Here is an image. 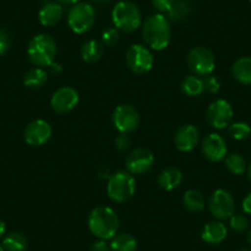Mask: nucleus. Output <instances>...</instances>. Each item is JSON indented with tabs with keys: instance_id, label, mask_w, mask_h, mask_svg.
Returning <instances> with one entry per match:
<instances>
[{
	"instance_id": "f257e3e1",
	"label": "nucleus",
	"mask_w": 251,
	"mask_h": 251,
	"mask_svg": "<svg viewBox=\"0 0 251 251\" xmlns=\"http://www.w3.org/2000/svg\"><path fill=\"white\" fill-rule=\"evenodd\" d=\"M142 35L149 48L154 50H165L171 41L170 21L163 14L149 16L142 26Z\"/></svg>"
},
{
	"instance_id": "f03ea898",
	"label": "nucleus",
	"mask_w": 251,
	"mask_h": 251,
	"mask_svg": "<svg viewBox=\"0 0 251 251\" xmlns=\"http://www.w3.org/2000/svg\"><path fill=\"white\" fill-rule=\"evenodd\" d=\"M88 226L93 235L100 240H110L117 234L120 218L111 207H95L89 214Z\"/></svg>"
},
{
	"instance_id": "7ed1b4c3",
	"label": "nucleus",
	"mask_w": 251,
	"mask_h": 251,
	"mask_svg": "<svg viewBox=\"0 0 251 251\" xmlns=\"http://www.w3.org/2000/svg\"><path fill=\"white\" fill-rule=\"evenodd\" d=\"M27 55L31 63L40 68H47L54 63L57 57V43L52 36L47 33L36 35L30 41L27 47Z\"/></svg>"
},
{
	"instance_id": "20e7f679",
	"label": "nucleus",
	"mask_w": 251,
	"mask_h": 251,
	"mask_svg": "<svg viewBox=\"0 0 251 251\" xmlns=\"http://www.w3.org/2000/svg\"><path fill=\"white\" fill-rule=\"evenodd\" d=\"M112 23L120 32L131 33L141 27L142 13L138 6L128 0L118 1L112 10Z\"/></svg>"
},
{
	"instance_id": "39448f33",
	"label": "nucleus",
	"mask_w": 251,
	"mask_h": 251,
	"mask_svg": "<svg viewBox=\"0 0 251 251\" xmlns=\"http://www.w3.org/2000/svg\"><path fill=\"white\" fill-rule=\"evenodd\" d=\"M136 178L131 173L117 171L108 178L106 191H107L111 201L116 202V203H123L133 196L136 192Z\"/></svg>"
},
{
	"instance_id": "423d86ee",
	"label": "nucleus",
	"mask_w": 251,
	"mask_h": 251,
	"mask_svg": "<svg viewBox=\"0 0 251 251\" xmlns=\"http://www.w3.org/2000/svg\"><path fill=\"white\" fill-rule=\"evenodd\" d=\"M187 66L190 71L197 76H208L216 68V57L209 48L199 46L192 48L187 54Z\"/></svg>"
},
{
	"instance_id": "0eeeda50",
	"label": "nucleus",
	"mask_w": 251,
	"mask_h": 251,
	"mask_svg": "<svg viewBox=\"0 0 251 251\" xmlns=\"http://www.w3.org/2000/svg\"><path fill=\"white\" fill-rule=\"evenodd\" d=\"M95 9L89 3H76L68 13V25L73 32L81 35L91 30L95 24Z\"/></svg>"
},
{
	"instance_id": "6e6552de",
	"label": "nucleus",
	"mask_w": 251,
	"mask_h": 251,
	"mask_svg": "<svg viewBox=\"0 0 251 251\" xmlns=\"http://www.w3.org/2000/svg\"><path fill=\"white\" fill-rule=\"evenodd\" d=\"M126 63L134 74H146L153 68L154 57L148 47L143 45H132L126 53Z\"/></svg>"
},
{
	"instance_id": "1a4fd4ad",
	"label": "nucleus",
	"mask_w": 251,
	"mask_h": 251,
	"mask_svg": "<svg viewBox=\"0 0 251 251\" xmlns=\"http://www.w3.org/2000/svg\"><path fill=\"white\" fill-rule=\"evenodd\" d=\"M139 122V112L129 103H122L113 110L112 123L120 133H132L138 128Z\"/></svg>"
},
{
	"instance_id": "9d476101",
	"label": "nucleus",
	"mask_w": 251,
	"mask_h": 251,
	"mask_svg": "<svg viewBox=\"0 0 251 251\" xmlns=\"http://www.w3.org/2000/svg\"><path fill=\"white\" fill-rule=\"evenodd\" d=\"M208 208L214 218L226 221L230 218L235 212V201L230 192L223 188H218L209 197Z\"/></svg>"
},
{
	"instance_id": "9b49d317",
	"label": "nucleus",
	"mask_w": 251,
	"mask_h": 251,
	"mask_svg": "<svg viewBox=\"0 0 251 251\" xmlns=\"http://www.w3.org/2000/svg\"><path fill=\"white\" fill-rule=\"evenodd\" d=\"M234 111L226 100L219 99L213 101L207 108V121L211 127L216 129H223L231 125Z\"/></svg>"
},
{
	"instance_id": "f8f14e48",
	"label": "nucleus",
	"mask_w": 251,
	"mask_h": 251,
	"mask_svg": "<svg viewBox=\"0 0 251 251\" xmlns=\"http://www.w3.org/2000/svg\"><path fill=\"white\" fill-rule=\"evenodd\" d=\"M79 93L72 86H62L53 93L50 107L55 113H68L78 106Z\"/></svg>"
},
{
	"instance_id": "ddd939ff",
	"label": "nucleus",
	"mask_w": 251,
	"mask_h": 251,
	"mask_svg": "<svg viewBox=\"0 0 251 251\" xmlns=\"http://www.w3.org/2000/svg\"><path fill=\"white\" fill-rule=\"evenodd\" d=\"M52 137V127L45 120H35L26 126L24 139L31 147H41Z\"/></svg>"
},
{
	"instance_id": "4468645a",
	"label": "nucleus",
	"mask_w": 251,
	"mask_h": 251,
	"mask_svg": "<svg viewBox=\"0 0 251 251\" xmlns=\"http://www.w3.org/2000/svg\"><path fill=\"white\" fill-rule=\"evenodd\" d=\"M154 164V155L146 148H137L126 158V168L132 175H142L148 173Z\"/></svg>"
},
{
	"instance_id": "2eb2a0df",
	"label": "nucleus",
	"mask_w": 251,
	"mask_h": 251,
	"mask_svg": "<svg viewBox=\"0 0 251 251\" xmlns=\"http://www.w3.org/2000/svg\"><path fill=\"white\" fill-rule=\"evenodd\" d=\"M202 151L208 160L218 163L226 159L228 149L223 137L217 133H211L202 141Z\"/></svg>"
},
{
	"instance_id": "dca6fc26",
	"label": "nucleus",
	"mask_w": 251,
	"mask_h": 251,
	"mask_svg": "<svg viewBox=\"0 0 251 251\" xmlns=\"http://www.w3.org/2000/svg\"><path fill=\"white\" fill-rule=\"evenodd\" d=\"M200 142L199 129L192 125L181 126L175 133V147L177 151H191L197 147Z\"/></svg>"
},
{
	"instance_id": "f3484780",
	"label": "nucleus",
	"mask_w": 251,
	"mask_h": 251,
	"mask_svg": "<svg viewBox=\"0 0 251 251\" xmlns=\"http://www.w3.org/2000/svg\"><path fill=\"white\" fill-rule=\"evenodd\" d=\"M226 235H228V229L224 226V223L219 221L209 222L203 226L201 231L202 240L211 245L221 244L222 241L226 240Z\"/></svg>"
},
{
	"instance_id": "a211bd4d",
	"label": "nucleus",
	"mask_w": 251,
	"mask_h": 251,
	"mask_svg": "<svg viewBox=\"0 0 251 251\" xmlns=\"http://www.w3.org/2000/svg\"><path fill=\"white\" fill-rule=\"evenodd\" d=\"M64 15V10H63L62 5L55 1H50V3L45 4L38 11V20H40L41 25L47 26H55L57 24L60 23Z\"/></svg>"
},
{
	"instance_id": "6ab92c4d",
	"label": "nucleus",
	"mask_w": 251,
	"mask_h": 251,
	"mask_svg": "<svg viewBox=\"0 0 251 251\" xmlns=\"http://www.w3.org/2000/svg\"><path fill=\"white\" fill-rule=\"evenodd\" d=\"M182 173L176 168H168L161 171L158 176L159 187L165 191H173L182 182Z\"/></svg>"
},
{
	"instance_id": "aec40b11",
	"label": "nucleus",
	"mask_w": 251,
	"mask_h": 251,
	"mask_svg": "<svg viewBox=\"0 0 251 251\" xmlns=\"http://www.w3.org/2000/svg\"><path fill=\"white\" fill-rule=\"evenodd\" d=\"M234 79L244 85H251V57H241L231 67Z\"/></svg>"
},
{
	"instance_id": "412c9836",
	"label": "nucleus",
	"mask_w": 251,
	"mask_h": 251,
	"mask_svg": "<svg viewBox=\"0 0 251 251\" xmlns=\"http://www.w3.org/2000/svg\"><path fill=\"white\" fill-rule=\"evenodd\" d=\"M138 243L132 234L120 233L111 239V251H137Z\"/></svg>"
},
{
	"instance_id": "4be33fe9",
	"label": "nucleus",
	"mask_w": 251,
	"mask_h": 251,
	"mask_svg": "<svg viewBox=\"0 0 251 251\" xmlns=\"http://www.w3.org/2000/svg\"><path fill=\"white\" fill-rule=\"evenodd\" d=\"M81 59L86 63H96L102 58L103 45L96 40L86 41L80 50Z\"/></svg>"
},
{
	"instance_id": "5701e85b",
	"label": "nucleus",
	"mask_w": 251,
	"mask_h": 251,
	"mask_svg": "<svg viewBox=\"0 0 251 251\" xmlns=\"http://www.w3.org/2000/svg\"><path fill=\"white\" fill-rule=\"evenodd\" d=\"M180 89L186 96H190V98H197V96L202 95L204 91L203 78L195 75V74H192V75H187L185 79H183L182 83H181Z\"/></svg>"
},
{
	"instance_id": "b1692460",
	"label": "nucleus",
	"mask_w": 251,
	"mask_h": 251,
	"mask_svg": "<svg viewBox=\"0 0 251 251\" xmlns=\"http://www.w3.org/2000/svg\"><path fill=\"white\" fill-rule=\"evenodd\" d=\"M48 74L43 68L36 67V68L30 69L25 73L23 78V83L26 88L28 89H40L47 83Z\"/></svg>"
},
{
	"instance_id": "393cba45",
	"label": "nucleus",
	"mask_w": 251,
	"mask_h": 251,
	"mask_svg": "<svg viewBox=\"0 0 251 251\" xmlns=\"http://www.w3.org/2000/svg\"><path fill=\"white\" fill-rule=\"evenodd\" d=\"M182 203L190 212L199 213L204 208L206 200H204L202 192L199 191V190H188L183 194Z\"/></svg>"
},
{
	"instance_id": "a878e982",
	"label": "nucleus",
	"mask_w": 251,
	"mask_h": 251,
	"mask_svg": "<svg viewBox=\"0 0 251 251\" xmlns=\"http://www.w3.org/2000/svg\"><path fill=\"white\" fill-rule=\"evenodd\" d=\"M191 14V4L188 0H176L174 5L171 6L170 10L166 13V18L169 21H175V23H181L186 20Z\"/></svg>"
},
{
	"instance_id": "bb28decb",
	"label": "nucleus",
	"mask_w": 251,
	"mask_h": 251,
	"mask_svg": "<svg viewBox=\"0 0 251 251\" xmlns=\"http://www.w3.org/2000/svg\"><path fill=\"white\" fill-rule=\"evenodd\" d=\"M3 248L5 251H26L28 248L27 239L21 233H9L3 239Z\"/></svg>"
},
{
	"instance_id": "cd10ccee",
	"label": "nucleus",
	"mask_w": 251,
	"mask_h": 251,
	"mask_svg": "<svg viewBox=\"0 0 251 251\" xmlns=\"http://www.w3.org/2000/svg\"><path fill=\"white\" fill-rule=\"evenodd\" d=\"M226 168L233 175H241L246 170V161L240 154H230L224 159Z\"/></svg>"
},
{
	"instance_id": "c85d7f7f",
	"label": "nucleus",
	"mask_w": 251,
	"mask_h": 251,
	"mask_svg": "<svg viewBox=\"0 0 251 251\" xmlns=\"http://www.w3.org/2000/svg\"><path fill=\"white\" fill-rule=\"evenodd\" d=\"M229 134L236 141H244L251 134V127L245 122H235L229 126Z\"/></svg>"
},
{
	"instance_id": "c756f323",
	"label": "nucleus",
	"mask_w": 251,
	"mask_h": 251,
	"mask_svg": "<svg viewBox=\"0 0 251 251\" xmlns=\"http://www.w3.org/2000/svg\"><path fill=\"white\" fill-rule=\"evenodd\" d=\"M229 219H230V228L236 233H245L246 230H249L250 223L243 214H233Z\"/></svg>"
},
{
	"instance_id": "7c9ffc66",
	"label": "nucleus",
	"mask_w": 251,
	"mask_h": 251,
	"mask_svg": "<svg viewBox=\"0 0 251 251\" xmlns=\"http://www.w3.org/2000/svg\"><path fill=\"white\" fill-rule=\"evenodd\" d=\"M101 40H102V45L111 47V46H115L116 43L120 40V31L116 27H108L106 28L102 32L101 36Z\"/></svg>"
},
{
	"instance_id": "2f4dec72",
	"label": "nucleus",
	"mask_w": 251,
	"mask_h": 251,
	"mask_svg": "<svg viewBox=\"0 0 251 251\" xmlns=\"http://www.w3.org/2000/svg\"><path fill=\"white\" fill-rule=\"evenodd\" d=\"M11 38L6 30L0 27V55H5L10 50Z\"/></svg>"
},
{
	"instance_id": "473e14b6",
	"label": "nucleus",
	"mask_w": 251,
	"mask_h": 251,
	"mask_svg": "<svg viewBox=\"0 0 251 251\" xmlns=\"http://www.w3.org/2000/svg\"><path fill=\"white\" fill-rule=\"evenodd\" d=\"M203 84H204V90L208 91L211 94H217L221 89V83L218 81V79L216 76L211 75L204 76L203 78Z\"/></svg>"
},
{
	"instance_id": "72a5a7b5",
	"label": "nucleus",
	"mask_w": 251,
	"mask_h": 251,
	"mask_svg": "<svg viewBox=\"0 0 251 251\" xmlns=\"http://www.w3.org/2000/svg\"><path fill=\"white\" fill-rule=\"evenodd\" d=\"M175 1L176 0H151L154 8H155L160 14L168 13Z\"/></svg>"
},
{
	"instance_id": "f704fd0d",
	"label": "nucleus",
	"mask_w": 251,
	"mask_h": 251,
	"mask_svg": "<svg viewBox=\"0 0 251 251\" xmlns=\"http://www.w3.org/2000/svg\"><path fill=\"white\" fill-rule=\"evenodd\" d=\"M115 144H116V148H117L118 151H127V149L131 147V138L128 137V134L121 133L120 136L116 138Z\"/></svg>"
},
{
	"instance_id": "c9c22d12",
	"label": "nucleus",
	"mask_w": 251,
	"mask_h": 251,
	"mask_svg": "<svg viewBox=\"0 0 251 251\" xmlns=\"http://www.w3.org/2000/svg\"><path fill=\"white\" fill-rule=\"evenodd\" d=\"M90 251H111V250H110V246H108L107 243H106V240H100V239H99L98 241H95V243L91 245Z\"/></svg>"
},
{
	"instance_id": "e433bc0d",
	"label": "nucleus",
	"mask_w": 251,
	"mask_h": 251,
	"mask_svg": "<svg viewBox=\"0 0 251 251\" xmlns=\"http://www.w3.org/2000/svg\"><path fill=\"white\" fill-rule=\"evenodd\" d=\"M243 211L245 212L246 214H251V194H249L245 199L243 200Z\"/></svg>"
},
{
	"instance_id": "4c0bfd02",
	"label": "nucleus",
	"mask_w": 251,
	"mask_h": 251,
	"mask_svg": "<svg viewBox=\"0 0 251 251\" xmlns=\"http://www.w3.org/2000/svg\"><path fill=\"white\" fill-rule=\"evenodd\" d=\"M48 68H50V72H52V73L53 74H55V73H57V74H59L60 73V72H62L63 71V68H62V66H60V64H59V63H53V64H50V67H48Z\"/></svg>"
},
{
	"instance_id": "58836bf2",
	"label": "nucleus",
	"mask_w": 251,
	"mask_h": 251,
	"mask_svg": "<svg viewBox=\"0 0 251 251\" xmlns=\"http://www.w3.org/2000/svg\"><path fill=\"white\" fill-rule=\"evenodd\" d=\"M6 230V226H5V222L3 219H0V238H3V235L5 234Z\"/></svg>"
},
{
	"instance_id": "ea45409f",
	"label": "nucleus",
	"mask_w": 251,
	"mask_h": 251,
	"mask_svg": "<svg viewBox=\"0 0 251 251\" xmlns=\"http://www.w3.org/2000/svg\"><path fill=\"white\" fill-rule=\"evenodd\" d=\"M57 1L59 4H72V5H74V4L79 3L80 0H57Z\"/></svg>"
},
{
	"instance_id": "a19ab883",
	"label": "nucleus",
	"mask_w": 251,
	"mask_h": 251,
	"mask_svg": "<svg viewBox=\"0 0 251 251\" xmlns=\"http://www.w3.org/2000/svg\"><path fill=\"white\" fill-rule=\"evenodd\" d=\"M93 1L96 4H107L110 0H93Z\"/></svg>"
},
{
	"instance_id": "79ce46f5",
	"label": "nucleus",
	"mask_w": 251,
	"mask_h": 251,
	"mask_svg": "<svg viewBox=\"0 0 251 251\" xmlns=\"http://www.w3.org/2000/svg\"><path fill=\"white\" fill-rule=\"evenodd\" d=\"M246 239H248L249 244H250V245H251V228L249 229V231H248V235H246Z\"/></svg>"
},
{
	"instance_id": "37998d69",
	"label": "nucleus",
	"mask_w": 251,
	"mask_h": 251,
	"mask_svg": "<svg viewBox=\"0 0 251 251\" xmlns=\"http://www.w3.org/2000/svg\"><path fill=\"white\" fill-rule=\"evenodd\" d=\"M248 177H249V181H250V183H251V163H250V165H249V169H248Z\"/></svg>"
},
{
	"instance_id": "c03bdc74",
	"label": "nucleus",
	"mask_w": 251,
	"mask_h": 251,
	"mask_svg": "<svg viewBox=\"0 0 251 251\" xmlns=\"http://www.w3.org/2000/svg\"><path fill=\"white\" fill-rule=\"evenodd\" d=\"M239 251H251V249H240Z\"/></svg>"
},
{
	"instance_id": "a18cd8bd",
	"label": "nucleus",
	"mask_w": 251,
	"mask_h": 251,
	"mask_svg": "<svg viewBox=\"0 0 251 251\" xmlns=\"http://www.w3.org/2000/svg\"><path fill=\"white\" fill-rule=\"evenodd\" d=\"M0 251H5V250H4V248H3V245H1V244H0Z\"/></svg>"
},
{
	"instance_id": "49530a36",
	"label": "nucleus",
	"mask_w": 251,
	"mask_h": 251,
	"mask_svg": "<svg viewBox=\"0 0 251 251\" xmlns=\"http://www.w3.org/2000/svg\"><path fill=\"white\" fill-rule=\"evenodd\" d=\"M249 1H250V4H251V0H249Z\"/></svg>"
}]
</instances>
